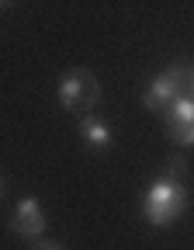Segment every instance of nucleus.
<instances>
[{"label": "nucleus", "mask_w": 194, "mask_h": 250, "mask_svg": "<svg viewBox=\"0 0 194 250\" xmlns=\"http://www.w3.org/2000/svg\"><path fill=\"white\" fill-rule=\"evenodd\" d=\"M177 101H194V70H187V66L163 70L142 94V104L153 111H167Z\"/></svg>", "instance_id": "obj_2"}, {"label": "nucleus", "mask_w": 194, "mask_h": 250, "mask_svg": "<svg viewBox=\"0 0 194 250\" xmlns=\"http://www.w3.org/2000/svg\"><path fill=\"white\" fill-rule=\"evenodd\" d=\"M31 250H62V247L52 243V240H35V243H31Z\"/></svg>", "instance_id": "obj_7"}, {"label": "nucleus", "mask_w": 194, "mask_h": 250, "mask_svg": "<svg viewBox=\"0 0 194 250\" xmlns=\"http://www.w3.org/2000/svg\"><path fill=\"white\" fill-rule=\"evenodd\" d=\"M11 233L24 236V240H39L45 233V215H42V205L35 198H24L18 202L14 215H11Z\"/></svg>", "instance_id": "obj_5"}, {"label": "nucleus", "mask_w": 194, "mask_h": 250, "mask_svg": "<svg viewBox=\"0 0 194 250\" xmlns=\"http://www.w3.org/2000/svg\"><path fill=\"white\" fill-rule=\"evenodd\" d=\"M187 208V188L174 177H156L142 195V215L153 226H170Z\"/></svg>", "instance_id": "obj_1"}, {"label": "nucleus", "mask_w": 194, "mask_h": 250, "mask_svg": "<svg viewBox=\"0 0 194 250\" xmlns=\"http://www.w3.org/2000/svg\"><path fill=\"white\" fill-rule=\"evenodd\" d=\"M167 136L177 146H194V101H177L163 111Z\"/></svg>", "instance_id": "obj_4"}, {"label": "nucleus", "mask_w": 194, "mask_h": 250, "mask_svg": "<svg viewBox=\"0 0 194 250\" xmlns=\"http://www.w3.org/2000/svg\"><path fill=\"white\" fill-rule=\"evenodd\" d=\"M80 136H83L90 146H97V149H104V146L111 143L108 122H104V118H97V115H83V118H80Z\"/></svg>", "instance_id": "obj_6"}, {"label": "nucleus", "mask_w": 194, "mask_h": 250, "mask_svg": "<svg viewBox=\"0 0 194 250\" xmlns=\"http://www.w3.org/2000/svg\"><path fill=\"white\" fill-rule=\"evenodd\" d=\"M0 188H4V181H0Z\"/></svg>", "instance_id": "obj_8"}, {"label": "nucleus", "mask_w": 194, "mask_h": 250, "mask_svg": "<svg viewBox=\"0 0 194 250\" xmlns=\"http://www.w3.org/2000/svg\"><path fill=\"white\" fill-rule=\"evenodd\" d=\"M59 101L70 111L90 115V108L101 101V83H97V77L90 70H70L59 80Z\"/></svg>", "instance_id": "obj_3"}]
</instances>
